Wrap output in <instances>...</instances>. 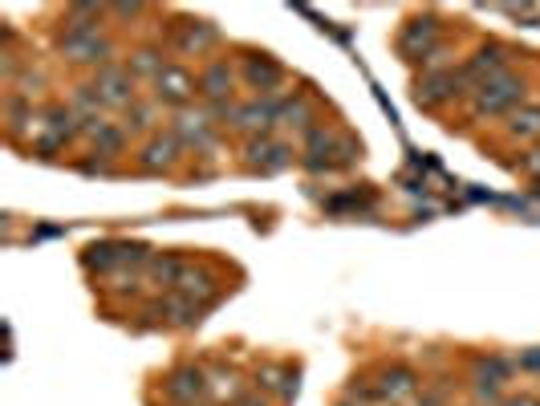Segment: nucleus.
I'll return each instance as SVG.
<instances>
[{"label":"nucleus","instance_id":"obj_1","mask_svg":"<svg viewBox=\"0 0 540 406\" xmlns=\"http://www.w3.org/2000/svg\"><path fill=\"white\" fill-rule=\"evenodd\" d=\"M191 94V78L187 73H179V70H167L159 78V97H171V102H179V97H187Z\"/></svg>","mask_w":540,"mask_h":406}]
</instances>
